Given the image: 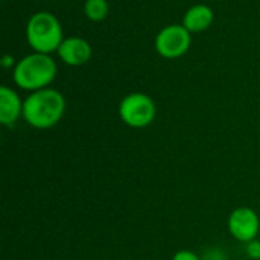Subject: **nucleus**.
<instances>
[{"label":"nucleus","instance_id":"ddd939ff","mask_svg":"<svg viewBox=\"0 0 260 260\" xmlns=\"http://www.w3.org/2000/svg\"><path fill=\"white\" fill-rule=\"evenodd\" d=\"M15 64H17V61L12 55H3V58L0 59V66L3 69H14Z\"/></svg>","mask_w":260,"mask_h":260},{"label":"nucleus","instance_id":"f8f14e48","mask_svg":"<svg viewBox=\"0 0 260 260\" xmlns=\"http://www.w3.org/2000/svg\"><path fill=\"white\" fill-rule=\"evenodd\" d=\"M172 260H201L198 254H195L190 250H180L174 254Z\"/></svg>","mask_w":260,"mask_h":260},{"label":"nucleus","instance_id":"39448f33","mask_svg":"<svg viewBox=\"0 0 260 260\" xmlns=\"http://www.w3.org/2000/svg\"><path fill=\"white\" fill-rule=\"evenodd\" d=\"M192 44V34L178 23L165 26L154 40L155 52L165 59H177L187 53Z\"/></svg>","mask_w":260,"mask_h":260},{"label":"nucleus","instance_id":"6e6552de","mask_svg":"<svg viewBox=\"0 0 260 260\" xmlns=\"http://www.w3.org/2000/svg\"><path fill=\"white\" fill-rule=\"evenodd\" d=\"M23 104L20 94L8 87H0V123L5 126H12L20 117H23Z\"/></svg>","mask_w":260,"mask_h":260},{"label":"nucleus","instance_id":"20e7f679","mask_svg":"<svg viewBox=\"0 0 260 260\" xmlns=\"http://www.w3.org/2000/svg\"><path fill=\"white\" fill-rule=\"evenodd\" d=\"M157 116V105L154 99L142 91L126 94L119 104V117L131 128H146Z\"/></svg>","mask_w":260,"mask_h":260},{"label":"nucleus","instance_id":"9d476101","mask_svg":"<svg viewBox=\"0 0 260 260\" xmlns=\"http://www.w3.org/2000/svg\"><path fill=\"white\" fill-rule=\"evenodd\" d=\"M108 12H110L108 0H85L84 3V15L93 23H99L105 20Z\"/></svg>","mask_w":260,"mask_h":260},{"label":"nucleus","instance_id":"423d86ee","mask_svg":"<svg viewBox=\"0 0 260 260\" xmlns=\"http://www.w3.org/2000/svg\"><path fill=\"white\" fill-rule=\"evenodd\" d=\"M227 227L236 241L248 244L257 239L260 232L259 215L251 207H238L230 213Z\"/></svg>","mask_w":260,"mask_h":260},{"label":"nucleus","instance_id":"4468645a","mask_svg":"<svg viewBox=\"0 0 260 260\" xmlns=\"http://www.w3.org/2000/svg\"><path fill=\"white\" fill-rule=\"evenodd\" d=\"M210 2H216V0H210Z\"/></svg>","mask_w":260,"mask_h":260},{"label":"nucleus","instance_id":"f03ea898","mask_svg":"<svg viewBox=\"0 0 260 260\" xmlns=\"http://www.w3.org/2000/svg\"><path fill=\"white\" fill-rule=\"evenodd\" d=\"M56 61L46 53L32 52L17 61L12 69L14 84L24 91H38L47 88L56 78Z\"/></svg>","mask_w":260,"mask_h":260},{"label":"nucleus","instance_id":"f257e3e1","mask_svg":"<svg viewBox=\"0 0 260 260\" xmlns=\"http://www.w3.org/2000/svg\"><path fill=\"white\" fill-rule=\"evenodd\" d=\"M66 113V99L56 88L47 87L32 91L23 104V119L35 129L53 128Z\"/></svg>","mask_w":260,"mask_h":260},{"label":"nucleus","instance_id":"0eeeda50","mask_svg":"<svg viewBox=\"0 0 260 260\" xmlns=\"http://www.w3.org/2000/svg\"><path fill=\"white\" fill-rule=\"evenodd\" d=\"M56 55L61 59V62L76 67L84 66L91 59L93 49L91 44L82 37H67L58 47Z\"/></svg>","mask_w":260,"mask_h":260},{"label":"nucleus","instance_id":"9b49d317","mask_svg":"<svg viewBox=\"0 0 260 260\" xmlns=\"http://www.w3.org/2000/svg\"><path fill=\"white\" fill-rule=\"evenodd\" d=\"M245 253L247 256L251 260H260V241L259 239H254L251 242L247 244V248H245Z\"/></svg>","mask_w":260,"mask_h":260},{"label":"nucleus","instance_id":"7ed1b4c3","mask_svg":"<svg viewBox=\"0 0 260 260\" xmlns=\"http://www.w3.org/2000/svg\"><path fill=\"white\" fill-rule=\"evenodd\" d=\"M59 20L49 11L32 14L26 23V41L32 52L50 55L58 50L64 40Z\"/></svg>","mask_w":260,"mask_h":260},{"label":"nucleus","instance_id":"1a4fd4ad","mask_svg":"<svg viewBox=\"0 0 260 260\" xmlns=\"http://www.w3.org/2000/svg\"><path fill=\"white\" fill-rule=\"evenodd\" d=\"M215 21L213 9L209 5L197 3L192 5L183 15L181 24L190 32V34H200L207 30Z\"/></svg>","mask_w":260,"mask_h":260}]
</instances>
